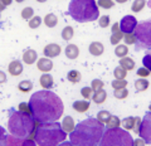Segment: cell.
Returning <instances> with one entry per match:
<instances>
[{
  "mask_svg": "<svg viewBox=\"0 0 151 146\" xmlns=\"http://www.w3.org/2000/svg\"><path fill=\"white\" fill-rule=\"evenodd\" d=\"M81 78H82L81 73H79L78 70H76V69L70 70V72H68V74H67V79L69 82H72V83H78L79 81H81Z\"/></svg>",
  "mask_w": 151,
  "mask_h": 146,
  "instance_id": "24",
  "label": "cell"
},
{
  "mask_svg": "<svg viewBox=\"0 0 151 146\" xmlns=\"http://www.w3.org/2000/svg\"><path fill=\"white\" fill-rule=\"evenodd\" d=\"M147 6L151 8V0H149V1H147Z\"/></svg>",
  "mask_w": 151,
  "mask_h": 146,
  "instance_id": "54",
  "label": "cell"
},
{
  "mask_svg": "<svg viewBox=\"0 0 151 146\" xmlns=\"http://www.w3.org/2000/svg\"><path fill=\"white\" fill-rule=\"evenodd\" d=\"M124 40L126 45H130V44H135L136 43V37L134 33H129V34H125L124 35Z\"/></svg>",
  "mask_w": 151,
  "mask_h": 146,
  "instance_id": "41",
  "label": "cell"
},
{
  "mask_svg": "<svg viewBox=\"0 0 151 146\" xmlns=\"http://www.w3.org/2000/svg\"><path fill=\"white\" fill-rule=\"evenodd\" d=\"M32 116L39 124L43 122H55L63 114L62 100L49 89H43L33 93L29 100Z\"/></svg>",
  "mask_w": 151,
  "mask_h": 146,
  "instance_id": "1",
  "label": "cell"
},
{
  "mask_svg": "<svg viewBox=\"0 0 151 146\" xmlns=\"http://www.w3.org/2000/svg\"><path fill=\"white\" fill-rule=\"evenodd\" d=\"M105 132V124L89 117L81 121L69 134L70 142L74 146H97Z\"/></svg>",
  "mask_w": 151,
  "mask_h": 146,
  "instance_id": "2",
  "label": "cell"
},
{
  "mask_svg": "<svg viewBox=\"0 0 151 146\" xmlns=\"http://www.w3.org/2000/svg\"><path fill=\"white\" fill-rule=\"evenodd\" d=\"M39 82H40V86L43 87L44 89H50L52 87H53V83H54L53 82V77H52L50 74H48V73L42 74Z\"/></svg>",
  "mask_w": 151,
  "mask_h": 146,
  "instance_id": "16",
  "label": "cell"
},
{
  "mask_svg": "<svg viewBox=\"0 0 151 146\" xmlns=\"http://www.w3.org/2000/svg\"><path fill=\"white\" fill-rule=\"evenodd\" d=\"M127 53H129V48H127L126 44H120V45H117L116 49H115V54L117 55V57H120V58L126 57Z\"/></svg>",
  "mask_w": 151,
  "mask_h": 146,
  "instance_id": "27",
  "label": "cell"
},
{
  "mask_svg": "<svg viewBox=\"0 0 151 146\" xmlns=\"http://www.w3.org/2000/svg\"><path fill=\"white\" fill-rule=\"evenodd\" d=\"M111 33L112 34H111L110 40H111V44H113V45L120 43V40L124 38V33H122L121 29H120V23H115V24L112 25V32Z\"/></svg>",
  "mask_w": 151,
  "mask_h": 146,
  "instance_id": "11",
  "label": "cell"
},
{
  "mask_svg": "<svg viewBox=\"0 0 151 146\" xmlns=\"http://www.w3.org/2000/svg\"><path fill=\"white\" fill-rule=\"evenodd\" d=\"M67 132L62 129V125L58 122H43L38 124L33 137L38 146H58L65 141Z\"/></svg>",
  "mask_w": 151,
  "mask_h": 146,
  "instance_id": "3",
  "label": "cell"
},
{
  "mask_svg": "<svg viewBox=\"0 0 151 146\" xmlns=\"http://www.w3.org/2000/svg\"><path fill=\"white\" fill-rule=\"evenodd\" d=\"M68 14L78 23L93 22L100 17L98 5L94 0H70Z\"/></svg>",
  "mask_w": 151,
  "mask_h": 146,
  "instance_id": "5",
  "label": "cell"
},
{
  "mask_svg": "<svg viewBox=\"0 0 151 146\" xmlns=\"http://www.w3.org/2000/svg\"><path fill=\"white\" fill-rule=\"evenodd\" d=\"M73 108L77 112H81V114H82V112H86L89 108V102L86 101V100H84V101H76L73 103Z\"/></svg>",
  "mask_w": 151,
  "mask_h": 146,
  "instance_id": "21",
  "label": "cell"
},
{
  "mask_svg": "<svg viewBox=\"0 0 151 146\" xmlns=\"http://www.w3.org/2000/svg\"><path fill=\"white\" fill-rule=\"evenodd\" d=\"M150 54H151V49H150Z\"/></svg>",
  "mask_w": 151,
  "mask_h": 146,
  "instance_id": "58",
  "label": "cell"
},
{
  "mask_svg": "<svg viewBox=\"0 0 151 146\" xmlns=\"http://www.w3.org/2000/svg\"><path fill=\"white\" fill-rule=\"evenodd\" d=\"M103 86H105V83H103L101 79H93L92 83H91V88L93 89V92L100 91V89L103 88Z\"/></svg>",
  "mask_w": 151,
  "mask_h": 146,
  "instance_id": "37",
  "label": "cell"
},
{
  "mask_svg": "<svg viewBox=\"0 0 151 146\" xmlns=\"http://www.w3.org/2000/svg\"><path fill=\"white\" fill-rule=\"evenodd\" d=\"M97 5L103 8V9H111L113 5H115V3H113L112 0H98Z\"/></svg>",
  "mask_w": 151,
  "mask_h": 146,
  "instance_id": "40",
  "label": "cell"
},
{
  "mask_svg": "<svg viewBox=\"0 0 151 146\" xmlns=\"http://www.w3.org/2000/svg\"><path fill=\"white\" fill-rule=\"evenodd\" d=\"M19 111L20 112H24V114H28V115H32V110L29 107V103H20L19 105Z\"/></svg>",
  "mask_w": 151,
  "mask_h": 146,
  "instance_id": "45",
  "label": "cell"
},
{
  "mask_svg": "<svg viewBox=\"0 0 151 146\" xmlns=\"http://www.w3.org/2000/svg\"><path fill=\"white\" fill-rule=\"evenodd\" d=\"M127 86V82L125 79H115L112 82V87L113 89H121V88H126Z\"/></svg>",
  "mask_w": 151,
  "mask_h": 146,
  "instance_id": "38",
  "label": "cell"
},
{
  "mask_svg": "<svg viewBox=\"0 0 151 146\" xmlns=\"http://www.w3.org/2000/svg\"><path fill=\"white\" fill-rule=\"evenodd\" d=\"M5 82H6V76H5V73L0 70V84L5 83Z\"/></svg>",
  "mask_w": 151,
  "mask_h": 146,
  "instance_id": "49",
  "label": "cell"
},
{
  "mask_svg": "<svg viewBox=\"0 0 151 146\" xmlns=\"http://www.w3.org/2000/svg\"><path fill=\"white\" fill-rule=\"evenodd\" d=\"M73 35H74V30H73L72 27H65V28H63V30H62V38L64 40H70V39L73 38Z\"/></svg>",
  "mask_w": 151,
  "mask_h": 146,
  "instance_id": "30",
  "label": "cell"
},
{
  "mask_svg": "<svg viewBox=\"0 0 151 146\" xmlns=\"http://www.w3.org/2000/svg\"><path fill=\"white\" fill-rule=\"evenodd\" d=\"M15 1H17V3H23L24 0H15Z\"/></svg>",
  "mask_w": 151,
  "mask_h": 146,
  "instance_id": "56",
  "label": "cell"
},
{
  "mask_svg": "<svg viewBox=\"0 0 151 146\" xmlns=\"http://www.w3.org/2000/svg\"><path fill=\"white\" fill-rule=\"evenodd\" d=\"M134 34L136 37V50L151 49V19L140 22Z\"/></svg>",
  "mask_w": 151,
  "mask_h": 146,
  "instance_id": "7",
  "label": "cell"
},
{
  "mask_svg": "<svg viewBox=\"0 0 151 146\" xmlns=\"http://www.w3.org/2000/svg\"><path fill=\"white\" fill-rule=\"evenodd\" d=\"M74 127H76V125H74L73 119L70 116H65L64 119H63V121H62V129L67 134H70L74 130Z\"/></svg>",
  "mask_w": 151,
  "mask_h": 146,
  "instance_id": "19",
  "label": "cell"
},
{
  "mask_svg": "<svg viewBox=\"0 0 151 146\" xmlns=\"http://www.w3.org/2000/svg\"><path fill=\"white\" fill-rule=\"evenodd\" d=\"M60 50H62V48H60V45L58 44H48L44 47V55L48 58H54V57H58V55L60 54Z\"/></svg>",
  "mask_w": 151,
  "mask_h": 146,
  "instance_id": "12",
  "label": "cell"
},
{
  "mask_svg": "<svg viewBox=\"0 0 151 146\" xmlns=\"http://www.w3.org/2000/svg\"><path fill=\"white\" fill-rule=\"evenodd\" d=\"M103 50H105V47L100 42H93V43L89 44V53L92 55L98 57V55H101L103 53Z\"/></svg>",
  "mask_w": 151,
  "mask_h": 146,
  "instance_id": "17",
  "label": "cell"
},
{
  "mask_svg": "<svg viewBox=\"0 0 151 146\" xmlns=\"http://www.w3.org/2000/svg\"><path fill=\"white\" fill-rule=\"evenodd\" d=\"M145 4H146L145 0H135V1L132 3V6H131L132 12H134V13H139V12H141V10L144 9Z\"/></svg>",
  "mask_w": 151,
  "mask_h": 146,
  "instance_id": "31",
  "label": "cell"
},
{
  "mask_svg": "<svg viewBox=\"0 0 151 146\" xmlns=\"http://www.w3.org/2000/svg\"><path fill=\"white\" fill-rule=\"evenodd\" d=\"M145 141L142 140V139H136L135 141H134V146H145Z\"/></svg>",
  "mask_w": 151,
  "mask_h": 146,
  "instance_id": "48",
  "label": "cell"
},
{
  "mask_svg": "<svg viewBox=\"0 0 151 146\" xmlns=\"http://www.w3.org/2000/svg\"><path fill=\"white\" fill-rule=\"evenodd\" d=\"M115 1L120 3V4H124V3H126V1H127V0H115Z\"/></svg>",
  "mask_w": 151,
  "mask_h": 146,
  "instance_id": "53",
  "label": "cell"
},
{
  "mask_svg": "<svg viewBox=\"0 0 151 146\" xmlns=\"http://www.w3.org/2000/svg\"><path fill=\"white\" fill-rule=\"evenodd\" d=\"M79 55V49L76 44H68L65 47V57L69 59H76Z\"/></svg>",
  "mask_w": 151,
  "mask_h": 146,
  "instance_id": "18",
  "label": "cell"
},
{
  "mask_svg": "<svg viewBox=\"0 0 151 146\" xmlns=\"http://www.w3.org/2000/svg\"><path fill=\"white\" fill-rule=\"evenodd\" d=\"M149 110H150V111H151V105H150V107H149Z\"/></svg>",
  "mask_w": 151,
  "mask_h": 146,
  "instance_id": "57",
  "label": "cell"
},
{
  "mask_svg": "<svg viewBox=\"0 0 151 146\" xmlns=\"http://www.w3.org/2000/svg\"><path fill=\"white\" fill-rule=\"evenodd\" d=\"M137 76H140V77H147V76H150V70L149 69H146L145 67H142V68H139L137 69Z\"/></svg>",
  "mask_w": 151,
  "mask_h": 146,
  "instance_id": "46",
  "label": "cell"
},
{
  "mask_svg": "<svg viewBox=\"0 0 151 146\" xmlns=\"http://www.w3.org/2000/svg\"><path fill=\"white\" fill-rule=\"evenodd\" d=\"M33 13H34V12H33L32 8H29V6L24 8L22 10V18H23V19H25V20H30L33 18Z\"/></svg>",
  "mask_w": 151,
  "mask_h": 146,
  "instance_id": "35",
  "label": "cell"
},
{
  "mask_svg": "<svg viewBox=\"0 0 151 146\" xmlns=\"http://www.w3.org/2000/svg\"><path fill=\"white\" fill-rule=\"evenodd\" d=\"M37 67H38V69H39L40 72L47 73V72H49V70L53 68V62H52L50 59L44 57V58H40L39 60H38Z\"/></svg>",
  "mask_w": 151,
  "mask_h": 146,
  "instance_id": "13",
  "label": "cell"
},
{
  "mask_svg": "<svg viewBox=\"0 0 151 146\" xmlns=\"http://www.w3.org/2000/svg\"><path fill=\"white\" fill-rule=\"evenodd\" d=\"M113 74H115L116 79H125L127 76V70L124 69L122 67H117L115 70H113Z\"/></svg>",
  "mask_w": 151,
  "mask_h": 146,
  "instance_id": "32",
  "label": "cell"
},
{
  "mask_svg": "<svg viewBox=\"0 0 151 146\" xmlns=\"http://www.w3.org/2000/svg\"><path fill=\"white\" fill-rule=\"evenodd\" d=\"M113 96L117 100H124L129 96V91H127L126 88H121V89H115V93H113Z\"/></svg>",
  "mask_w": 151,
  "mask_h": 146,
  "instance_id": "33",
  "label": "cell"
},
{
  "mask_svg": "<svg viewBox=\"0 0 151 146\" xmlns=\"http://www.w3.org/2000/svg\"><path fill=\"white\" fill-rule=\"evenodd\" d=\"M9 73L12 76H20L23 73V65L19 60H13V62L9 64Z\"/></svg>",
  "mask_w": 151,
  "mask_h": 146,
  "instance_id": "15",
  "label": "cell"
},
{
  "mask_svg": "<svg viewBox=\"0 0 151 146\" xmlns=\"http://www.w3.org/2000/svg\"><path fill=\"white\" fill-rule=\"evenodd\" d=\"M142 64H144V67L146 69H149L150 72H151V54H146L145 57L142 58Z\"/></svg>",
  "mask_w": 151,
  "mask_h": 146,
  "instance_id": "43",
  "label": "cell"
},
{
  "mask_svg": "<svg viewBox=\"0 0 151 146\" xmlns=\"http://www.w3.org/2000/svg\"><path fill=\"white\" fill-rule=\"evenodd\" d=\"M106 98H107V93H106V91H103V89L94 92V95L92 96V100L94 101V103H97V105H102V103L106 101Z\"/></svg>",
  "mask_w": 151,
  "mask_h": 146,
  "instance_id": "20",
  "label": "cell"
},
{
  "mask_svg": "<svg viewBox=\"0 0 151 146\" xmlns=\"http://www.w3.org/2000/svg\"><path fill=\"white\" fill-rule=\"evenodd\" d=\"M120 125H121V120L117 116H112V115L106 122L107 129H116V127H120Z\"/></svg>",
  "mask_w": 151,
  "mask_h": 146,
  "instance_id": "25",
  "label": "cell"
},
{
  "mask_svg": "<svg viewBox=\"0 0 151 146\" xmlns=\"http://www.w3.org/2000/svg\"><path fill=\"white\" fill-rule=\"evenodd\" d=\"M149 81H146V79H136L135 82V89L137 92H141V91H145V89L149 88Z\"/></svg>",
  "mask_w": 151,
  "mask_h": 146,
  "instance_id": "28",
  "label": "cell"
},
{
  "mask_svg": "<svg viewBox=\"0 0 151 146\" xmlns=\"http://www.w3.org/2000/svg\"><path fill=\"white\" fill-rule=\"evenodd\" d=\"M44 24L48 27V28H53L58 24V18H57L54 14H47L44 17Z\"/></svg>",
  "mask_w": 151,
  "mask_h": 146,
  "instance_id": "23",
  "label": "cell"
},
{
  "mask_svg": "<svg viewBox=\"0 0 151 146\" xmlns=\"http://www.w3.org/2000/svg\"><path fill=\"white\" fill-rule=\"evenodd\" d=\"M98 23H100V27L101 28H107L108 25H110V17H108V15L101 17L100 20H98Z\"/></svg>",
  "mask_w": 151,
  "mask_h": 146,
  "instance_id": "44",
  "label": "cell"
},
{
  "mask_svg": "<svg viewBox=\"0 0 151 146\" xmlns=\"http://www.w3.org/2000/svg\"><path fill=\"white\" fill-rule=\"evenodd\" d=\"M137 20H136L135 17L132 15H126L121 19L120 22V29L122 33H125V34H129V33H134L136 27H137Z\"/></svg>",
  "mask_w": 151,
  "mask_h": 146,
  "instance_id": "9",
  "label": "cell"
},
{
  "mask_svg": "<svg viewBox=\"0 0 151 146\" xmlns=\"http://www.w3.org/2000/svg\"><path fill=\"white\" fill-rule=\"evenodd\" d=\"M110 117H111V114L108 111H100L97 114V120L100 122H102V124H106Z\"/></svg>",
  "mask_w": 151,
  "mask_h": 146,
  "instance_id": "34",
  "label": "cell"
},
{
  "mask_svg": "<svg viewBox=\"0 0 151 146\" xmlns=\"http://www.w3.org/2000/svg\"><path fill=\"white\" fill-rule=\"evenodd\" d=\"M92 93H93V89L91 87H83L81 89V95L83 96V98L86 101H88L89 98H92Z\"/></svg>",
  "mask_w": 151,
  "mask_h": 146,
  "instance_id": "39",
  "label": "cell"
},
{
  "mask_svg": "<svg viewBox=\"0 0 151 146\" xmlns=\"http://www.w3.org/2000/svg\"><path fill=\"white\" fill-rule=\"evenodd\" d=\"M42 24V18L40 17H33L32 19L29 20V28H32V29H37L38 27H39Z\"/></svg>",
  "mask_w": 151,
  "mask_h": 146,
  "instance_id": "36",
  "label": "cell"
},
{
  "mask_svg": "<svg viewBox=\"0 0 151 146\" xmlns=\"http://www.w3.org/2000/svg\"><path fill=\"white\" fill-rule=\"evenodd\" d=\"M37 57H38V54L34 49H27L24 53H23V62L25 64H33L35 62Z\"/></svg>",
  "mask_w": 151,
  "mask_h": 146,
  "instance_id": "14",
  "label": "cell"
},
{
  "mask_svg": "<svg viewBox=\"0 0 151 146\" xmlns=\"http://www.w3.org/2000/svg\"><path fill=\"white\" fill-rule=\"evenodd\" d=\"M37 1H39V3H44V1H47V0H37Z\"/></svg>",
  "mask_w": 151,
  "mask_h": 146,
  "instance_id": "55",
  "label": "cell"
},
{
  "mask_svg": "<svg viewBox=\"0 0 151 146\" xmlns=\"http://www.w3.org/2000/svg\"><path fill=\"white\" fill-rule=\"evenodd\" d=\"M6 137H8V135H6V132H5V129L0 126V146H5V144H6Z\"/></svg>",
  "mask_w": 151,
  "mask_h": 146,
  "instance_id": "42",
  "label": "cell"
},
{
  "mask_svg": "<svg viewBox=\"0 0 151 146\" xmlns=\"http://www.w3.org/2000/svg\"><path fill=\"white\" fill-rule=\"evenodd\" d=\"M4 9H5V5H4V4H3L1 1H0V12H3Z\"/></svg>",
  "mask_w": 151,
  "mask_h": 146,
  "instance_id": "52",
  "label": "cell"
},
{
  "mask_svg": "<svg viewBox=\"0 0 151 146\" xmlns=\"http://www.w3.org/2000/svg\"><path fill=\"white\" fill-rule=\"evenodd\" d=\"M58 146H74L72 142H68V141H63V142H60Z\"/></svg>",
  "mask_w": 151,
  "mask_h": 146,
  "instance_id": "50",
  "label": "cell"
},
{
  "mask_svg": "<svg viewBox=\"0 0 151 146\" xmlns=\"http://www.w3.org/2000/svg\"><path fill=\"white\" fill-rule=\"evenodd\" d=\"M139 135L141 136V139H142L146 144L151 145V111L147 112V114L144 116V119L141 120Z\"/></svg>",
  "mask_w": 151,
  "mask_h": 146,
  "instance_id": "8",
  "label": "cell"
},
{
  "mask_svg": "<svg viewBox=\"0 0 151 146\" xmlns=\"http://www.w3.org/2000/svg\"><path fill=\"white\" fill-rule=\"evenodd\" d=\"M38 121L32 115L20 111H10L8 121V130L15 137H33V132L37 129Z\"/></svg>",
  "mask_w": 151,
  "mask_h": 146,
  "instance_id": "4",
  "label": "cell"
},
{
  "mask_svg": "<svg viewBox=\"0 0 151 146\" xmlns=\"http://www.w3.org/2000/svg\"><path fill=\"white\" fill-rule=\"evenodd\" d=\"M23 140H24V139L15 137V136H13V135H9L8 137H6L5 146H20V144L23 142Z\"/></svg>",
  "mask_w": 151,
  "mask_h": 146,
  "instance_id": "26",
  "label": "cell"
},
{
  "mask_svg": "<svg viewBox=\"0 0 151 146\" xmlns=\"http://www.w3.org/2000/svg\"><path fill=\"white\" fill-rule=\"evenodd\" d=\"M0 1H1L5 6H8V5H10V4L13 3V0H0Z\"/></svg>",
  "mask_w": 151,
  "mask_h": 146,
  "instance_id": "51",
  "label": "cell"
},
{
  "mask_svg": "<svg viewBox=\"0 0 151 146\" xmlns=\"http://www.w3.org/2000/svg\"><path fill=\"white\" fill-rule=\"evenodd\" d=\"M120 67H122L126 70H131L135 68V62L129 57H124L120 59Z\"/></svg>",
  "mask_w": 151,
  "mask_h": 146,
  "instance_id": "22",
  "label": "cell"
},
{
  "mask_svg": "<svg viewBox=\"0 0 151 146\" xmlns=\"http://www.w3.org/2000/svg\"><path fill=\"white\" fill-rule=\"evenodd\" d=\"M98 146H134V139L126 130L120 127L107 129Z\"/></svg>",
  "mask_w": 151,
  "mask_h": 146,
  "instance_id": "6",
  "label": "cell"
},
{
  "mask_svg": "<svg viewBox=\"0 0 151 146\" xmlns=\"http://www.w3.org/2000/svg\"><path fill=\"white\" fill-rule=\"evenodd\" d=\"M121 125L124 126V129L132 130L135 134H139L140 131V125H141V119L140 117H126V119L121 122Z\"/></svg>",
  "mask_w": 151,
  "mask_h": 146,
  "instance_id": "10",
  "label": "cell"
},
{
  "mask_svg": "<svg viewBox=\"0 0 151 146\" xmlns=\"http://www.w3.org/2000/svg\"><path fill=\"white\" fill-rule=\"evenodd\" d=\"M18 88H19V91L20 92H30L32 89H33V83L30 81H22L20 83L18 84Z\"/></svg>",
  "mask_w": 151,
  "mask_h": 146,
  "instance_id": "29",
  "label": "cell"
},
{
  "mask_svg": "<svg viewBox=\"0 0 151 146\" xmlns=\"http://www.w3.org/2000/svg\"><path fill=\"white\" fill-rule=\"evenodd\" d=\"M20 146H37V145H35L34 140L28 139V140H23V142L20 144Z\"/></svg>",
  "mask_w": 151,
  "mask_h": 146,
  "instance_id": "47",
  "label": "cell"
}]
</instances>
